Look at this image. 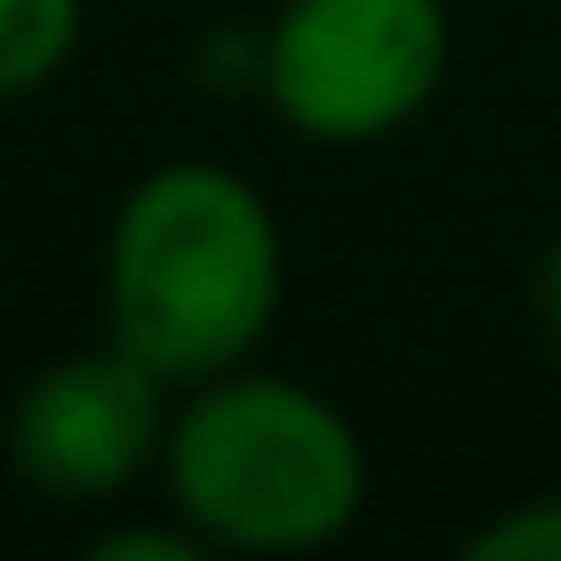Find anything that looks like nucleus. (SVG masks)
<instances>
[{
	"label": "nucleus",
	"mask_w": 561,
	"mask_h": 561,
	"mask_svg": "<svg viewBox=\"0 0 561 561\" xmlns=\"http://www.w3.org/2000/svg\"><path fill=\"white\" fill-rule=\"evenodd\" d=\"M285 308V231L262 185L231 162H154L108 216L101 316L170 392L262 354Z\"/></svg>",
	"instance_id": "obj_1"
},
{
	"label": "nucleus",
	"mask_w": 561,
	"mask_h": 561,
	"mask_svg": "<svg viewBox=\"0 0 561 561\" xmlns=\"http://www.w3.org/2000/svg\"><path fill=\"white\" fill-rule=\"evenodd\" d=\"M162 507L208 553H323L369 507V446L354 415L277 369H224L170 400Z\"/></svg>",
	"instance_id": "obj_2"
},
{
	"label": "nucleus",
	"mask_w": 561,
	"mask_h": 561,
	"mask_svg": "<svg viewBox=\"0 0 561 561\" xmlns=\"http://www.w3.org/2000/svg\"><path fill=\"white\" fill-rule=\"evenodd\" d=\"M446 62V0H277L254 78L293 139L377 147L438 101Z\"/></svg>",
	"instance_id": "obj_3"
},
{
	"label": "nucleus",
	"mask_w": 561,
	"mask_h": 561,
	"mask_svg": "<svg viewBox=\"0 0 561 561\" xmlns=\"http://www.w3.org/2000/svg\"><path fill=\"white\" fill-rule=\"evenodd\" d=\"M170 400L178 392L139 354H124L116 339L62 354V362L32 369L16 408H9V469L39 500L108 507L139 477H154Z\"/></svg>",
	"instance_id": "obj_4"
},
{
	"label": "nucleus",
	"mask_w": 561,
	"mask_h": 561,
	"mask_svg": "<svg viewBox=\"0 0 561 561\" xmlns=\"http://www.w3.org/2000/svg\"><path fill=\"white\" fill-rule=\"evenodd\" d=\"M85 39V0H0V108L47 93Z\"/></svg>",
	"instance_id": "obj_5"
},
{
	"label": "nucleus",
	"mask_w": 561,
	"mask_h": 561,
	"mask_svg": "<svg viewBox=\"0 0 561 561\" xmlns=\"http://www.w3.org/2000/svg\"><path fill=\"white\" fill-rule=\"evenodd\" d=\"M469 561H561V492L546 500H515L500 515H484L469 538H461Z\"/></svg>",
	"instance_id": "obj_6"
},
{
	"label": "nucleus",
	"mask_w": 561,
	"mask_h": 561,
	"mask_svg": "<svg viewBox=\"0 0 561 561\" xmlns=\"http://www.w3.org/2000/svg\"><path fill=\"white\" fill-rule=\"evenodd\" d=\"M93 561H208L201 530L162 507V523H116L93 538Z\"/></svg>",
	"instance_id": "obj_7"
},
{
	"label": "nucleus",
	"mask_w": 561,
	"mask_h": 561,
	"mask_svg": "<svg viewBox=\"0 0 561 561\" xmlns=\"http://www.w3.org/2000/svg\"><path fill=\"white\" fill-rule=\"evenodd\" d=\"M530 308H538V339H546L553 362H561V231L546 239V254H538V270H530Z\"/></svg>",
	"instance_id": "obj_8"
}]
</instances>
